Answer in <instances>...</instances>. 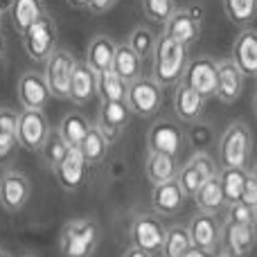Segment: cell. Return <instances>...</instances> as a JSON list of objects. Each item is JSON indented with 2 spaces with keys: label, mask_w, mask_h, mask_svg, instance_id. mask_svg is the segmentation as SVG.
I'll return each instance as SVG.
<instances>
[{
  "label": "cell",
  "mask_w": 257,
  "mask_h": 257,
  "mask_svg": "<svg viewBox=\"0 0 257 257\" xmlns=\"http://www.w3.org/2000/svg\"><path fill=\"white\" fill-rule=\"evenodd\" d=\"M190 66V50L183 43L174 41L172 36L158 34L154 50V81L160 88L178 86L185 77V70Z\"/></svg>",
  "instance_id": "6da1fadb"
},
{
  "label": "cell",
  "mask_w": 257,
  "mask_h": 257,
  "mask_svg": "<svg viewBox=\"0 0 257 257\" xmlns=\"http://www.w3.org/2000/svg\"><path fill=\"white\" fill-rule=\"evenodd\" d=\"M99 241H102L99 223L90 217H81L63 226L59 248H61V257H93Z\"/></svg>",
  "instance_id": "7a4b0ae2"
},
{
  "label": "cell",
  "mask_w": 257,
  "mask_h": 257,
  "mask_svg": "<svg viewBox=\"0 0 257 257\" xmlns=\"http://www.w3.org/2000/svg\"><path fill=\"white\" fill-rule=\"evenodd\" d=\"M253 149V133L246 122H232L219 140V160L223 167H246Z\"/></svg>",
  "instance_id": "3957f363"
},
{
  "label": "cell",
  "mask_w": 257,
  "mask_h": 257,
  "mask_svg": "<svg viewBox=\"0 0 257 257\" xmlns=\"http://www.w3.org/2000/svg\"><path fill=\"white\" fill-rule=\"evenodd\" d=\"M77 68V59L72 57V52L63 48H57L45 61V81L50 86V93L59 99H68L70 95V84L72 75Z\"/></svg>",
  "instance_id": "277c9868"
},
{
  "label": "cell",
  "mask_w": 257,
  "mask_h": 257,
  "mask_svg": "<svg viewBox=\"0 0 257 257\" xmlns=\"http://www.w3.org/2000/svg\"><path fill=\"white\" fill-rule=\"evenodd\" d=\"M23 45L34 61H48V57L57 50V23L48 12L23 34Z\"/></svg>",
  "instance_id": "5b68a950"
},
{
  "label": "cell",
  "mask_w": 257,
  "mask_h": 257,
  "mask_svg": "<svg viewBox=\"0 0 257 257\" xmlns=\"http://www.w3.org/2000/svg\"><path fill=\"white\" fill-rule=\"evenodd\" d=\"M167 226L156 214H138L131 221V244L149 255H158L165 246Z\"/></svg>",
  "instance_id": "8992f818"
},
{
  "label": "cell",
  "mask_w": 257,
  "mask_h": 257,
  "mask_svg": "<svg viewBox=\"0 0 257 257\" xmlns=\"http://www.w3.org/2000/svg\"><path fill=\"white\" fill-rule=\"evenodd\" d=\"M185 145V131L174 120H156L147 131L149 154H165L176 158Z\"/></svg>",
  "instance_id": "52a82bcc"
},
{
  "label": "cell",
  "mask_w": 257,
  "mask_h": 257,
  "mask_svg": "<svg viewBox=\"0 0 257 257\" xmlns=\"http://www.w3.org/2000/svg\"><path fill=\"white\" fill-rule=\"evenodd\" d=\"M126 104L133 115L140 117H154L163 106V88L154 79L140 77L133 84H128Z\"/></svg>",
  "instance_id": "ba28073f"
},
{
  "label": "cell",
  "mask_w": 257,
  "mask_h": 257,
  "mask_svg": "<svg viewBox=\"0 0 257 257\" xmlns=\"http://www.w3.org/2000/svg\"><path fill=\"white\" fill-rule=\"evenodd\" d=\"M32 196V183L23 172L9 169L0 176V205L7 212H21Z\"/></svg>",
  "instance_id": "9c48e42d"
},
{
  "label": "cell",
  "mask_w": 257,
  "mask_h": 257,
  "mask_svg": "<svg viewBox=\"0 0 257 257\" xmlns=\"http://www.w3.org/2000/svg\"><path fill=\"white\" fill-rule=\"evenodd\" d=\"M201 23H203V9L199 7L176 9V14L165 25V34L172 36L178 43H183L185 48H190L201 36Z\"/></svg>",
  "instance_id": "30bf717a"
},
{
  "label": "cell",
  "mask_w": 257,
  "mask_h": 257,
  "mask_svg": "<svg viewBox=\"0 0 257 257\" xmlns=\"http://www.w3.org/2000/svg\"><path fill=\"white\" fill-rule=\"evenodd\" d=\"M50 136V124L43 111H25L18 113V145L27 151H41Z\"/></svg>",
  "instance_id": "8fae6325"
},
{
  "label": "cell",
  "mask_w": 257,
  "mask_h": 257,
  "mask_svg": "<svg viewBox=\"0 0 257 257\" xmlns=\"http://www.w3.org/2000/svg\"><path fill=\"white\" fill-rule=\"evenodd\" d=\"M192 235V244L201 250L208 253H217V248L221 246L223 239V228L221 221L217 219V214H208V212H199L190 219L187 223Z\"/></svg>",
  "instance_id": "7c38bea8"
},
{
  "label": "cell",
  "mask_w": 257,
  "mask_h": 257,
  "mask_svg": "<svg viewBox=\"0 0 257 257\" xmlns=\"http://www.w3.org/2000/svg\"><path fill=\"white\" fill-rule=\"evenodd\" d=\"M185 84H190L196 93H201L205 99L217 95V86H219V66L214 59L210 57H199L192 59L190 66L185 70Z\"/></svg>",
  "instance_id": "4fadbf2b"
},
{
  "label": "cell",
  "mask_w": 257,
  "mask_h": 257,
  "mask_svg": "<svg viewBox=\"0 0 257 257\" xmlns=\"http://www.w3.org/2000/svg\"><path fill=\"white\" fill-rule=\"evenodd\" d=\"M50 97H52V93H50V86L43 75L25 72L18 79V102L25 111H43Z\"/></svg>",
  "instance_id": "5bb4252c"
},
{
  "label": "cell",
  "mask_w": 257,
  "mask_h": 257,
  "mask_svg": "<svg viewBox=\"0 0 257 257\" xmlns=\"http://www.w3.org/2000/svg\"><path fill=\"white\" fill-rule=\"evenodd\" d=\"M131 115L133 113H131V108H128L126 102H102L99 113H97L99 120L95 126L106 136L108 142H113V140H117L120 133L128 126Z\"/></svg>",
  "instance_id": "9a60e30c"
},
{
  "label": "cell",
  "mask_w": 257,
  "mask_h": 257,
  "mask_svg": "<svg viewBox=\"0 0 257 257\" xmlns=\"http://www.w3.org/2000/svg\"><path fill=\"white\" fill-rule=\"evenodd\" d=\"M86 158L81 154V149H68L66 158L59 163V167L54 169L57 183L66 192H79L86 183Z\"/></svg>",
  "instance_id": "2e32d148"
},
{
  "label": "cell",
  "mask_w": 257,
  "mask_h": 257,
  "mask_svg": "<svg viewBox=\"0 0 257 257\" xmlns=\"http://www.w3.org/2000/svg\"><path fill=\"white\" fill-rule=\"evenodd\" d=\"M97 95H99V90H97V72H95L86 61H77L68 99H70L72 104H77V106H86V104H90Z\"/></svg>",
  "instance_id": "e0dca14e"
},
{
  "label": "cell",
  "mask_w": 257,
  "mask_h": 257,
  "mask_svg": "<svg viewBox=\"0 0 257 257\" xmlns=\"http://www.w3.org/2000/svg\"><path fill=\"white\" fill-rule=\"evenodd\" d=\"M232 61L235 66L244 72V77H255L257 75V30H244L232 43Z\"/></svg>",
  "instance_id": "ac0fdd59"
},
{
  "label": "cell",
  "mask_w": 257,
  "mask_h": 257,
  "mask_svg": "<svg viewBox=\"0 0 257 257\" xmlns=\"http://www.w3.org/2000/svg\"><path fill=\"white\" fill-rule=\"evenodd\" d=\"M217 66H219V86L214 97L223 104L237 102L241 90H244V72L235 66L232 59H221V61H217Z\"/></svg>",
  "instance_id": "d6986e66"
},
{
  "label": "cell",
  "mask_w": 257,
  "mask_h": 257,
  "mask_svg": "<svg viewBox=\"0 0 257 257\" xmlns=\"http://www.w3.org/2000/svg\"><path fill=\"white\" fill-rule=\"evenodd\" d=\"M205 108V97L201 93H196L190 84L181 81L174 90V113L178 120L183 122H199V117L203 115Z\"/></svg>",
  "instance_id": "ffe728a7"
},
{
  "label": "cell",
  "mask_w": 257,
  "mask_h": 257,
  "mask_svg": "<svg viewBox=\"0 0 257 257\" xmlns=\"http://www.w3.org/2000/svg\"><path fill=\"white\" fill-rule=\"evenodd\" d=\"M185 192H183L181 183L178 181H169L163 185H154L151 192V205L158 214H176L183 210L185 205Z\"/></svg>",
  "instance_id": "44dd1931"
},
{
  "label": "cell",
  "mask_w": 257,
  "mask_h": 257,
  "mask_svg": "<svg viewBox=\"0 0 257 257\" xmlns=\"http://www.w3.org/2000/svg\"><path fill=\"white\" fill-rule=\"evenodd\" d=\"M115 52H117V43L106 34H97L95 39H90L88 48H86V63L93 68L95 72H104L111 70L113 61H115Z\"/></svg>",
  "instance_id": "7402d4cb"
},
{
  "label": "cell",
  "mask_w": 257,
  "mask_h": 257,
  "mask_svg": "<svg viewBox=\"0 0 257 257\" xmlns=\"http://www.w3.org/2000/svg\"><path fill=\"white\" fill-rule=\"evenodd\" d=\"M228 257H248L255 246V226H226L223 232Z\"/></svg>",
  "instance_id": "603a6c76"
},
{
  "label": "cell",
  "mask_w": 257,
  "mask_h": 257,
  "mask_svg": "<svg viewBox=\"0 0 257 257\" xmlns=\"http://www.w3.org/2000/svg\"><path fill=\"white\" fill-rule=\"evenodd\" d=\"M43 14H45L43 0H14L9 16H12L14 30L23 36L41 16H43Z\"/></svg>",
  "instance_id": "cb8c5ba5"
},
{
  "label": "cell",
  "mask_w": 257,
  "mask_h": 257,
  "mask_svg": "<svg viewBox=\"0 0 257 257\" xmlns=\"http://www.w3.org/2000/svg\"><path fill=\"white\" fill-rule=\"evenodd\" d=\"M145 172L151 185H163V183L176 181V176H178L176 158L165 156V154H149V158L145 163Z\"/></svg>",
  "instance_id": "d4e9b609"
},
{
  "label": "cell",
  "mask_w": 257,
  "mask_h": 257,
  "mask_svg": "<svg viewBox=\"0 0 257 257\" xmlns=\"http://www.w3.org/2000/svg\"><path fill=\"white\" fill-rule=\"evenodd\" d=\"M90 128H93V124L81 113H68V115H63L61 124H59V133H61V138L66 140V145L70 149H81Z\"/></svg>",
  "instance_id": "484cf974"
},
{
  "label": "cell",
  "mask_w": 257,
  "mask_h": 257,
  "mask_svg": "<svg viewBox=\"0 0 257 257\" xmlns=\"http://www.w3.org/2000/svg\"><path fill=\"white\" fill-rule=\"evenodd\" d=\"M248 169L246 167H223V172L219 174V183H221L226 203H241V194H244L246 181H248Z\"/></svg>",
  "instance_id": "4316f807"
},
{
  "label": "cell",
  "mask_w": 257,
  "mask_h": 257,
  "mask_svg": "<svg viewBox=\"0 0 257 257\" xmlns=\"http://www.w3.org/2000/svg\"><path fill=\"white\" fill-rule=\"evenodd\" d=\"M194 201L201 208V212H208V214H217V212H221L223 208H228L226 196H223V190H221V183H219V176L205 181V185L196 192Z\"/></svg>",
  "instance_id": "83f0119b"
},
{
  "label": "cell",
  "mask_w": 257,
  "mask_h": 257,
  "mask_svg": "<svg viewBox=\"0 0 257 257\" xmlns=\"http://www.w3.org/2000/svg\"><path fill=\"white\" fill-rule=\"evenodd\" d=\"M97 90L102 102H126L128 84L111 68L97 75Z\"/></svg>",
  "instance_id": "f1b7e54d"
},
{
  "label": "cell",
  "mask_w": 257,
  "mask_h": 257,
  "mask_svg": "<svg viewBox=\"0 0 257 257\" xmlns=\"http://www.w3.org/2000/svg\"><path fill=\"white\" fill-rule=\"evenodd\" d=\"M140 63L142 59L128 48V43H120L115 52V61H113V70L126 81L133 84L136 79H140Z\"/></svg>",
  "instance_id": "f546056e"
},
{
  "label": "cell",
  "mask_w": 257,
  "mask_h": 257,
  "mask_svg": "<svg viewBox=\"0 0 257 257\" xmlns=\"http://www.w3.org/2000/svg\"><path fill=\"white\" fill-rule=\"evenodd\" d=\"M18 145V113L0 108V160H5Z\"/></svg>",
  "instance_id": "4dcf8cb0"
},
{
  "label": "cell",
  "mask_w": 257,
  "mask_h": 257,
  "mask_svg": "<svg viewBox=\"0 0 257 257\" xmlns=\"http://www.w3.org/2000/svg\"><path fill=\"white\" fill-rule=\"evenodd\" d=\"M192 246L194 244H192L190 228L176 223V226L167 228V237H165V246H163V250H160V255L163 257H183Z\"/></svg>",
  "instance_id": "1f68e13d"
},
{
  "label": "cell",
  "mask_w": 257,
  "mask_h": 257,
  "mask_svg": "<svg viewBox=\"0 0 257 257\" xmlns=\"http://www.w3.org/2000/svg\"><path fill=\"white\" fill-rule=\"evenodd\" d=\"M106 151H108V140L97 126H93L86 136L84 145H81V154H84L86 163L88 165H99L104 163L106 158Z\"/></svg>",
  "instance_id": "d6a6232c"
},
{
  "label": "cell",
  "mask_w": 257,
  "mask_h": 257,
  "mask_svg": "<svg viewBox=\"0 0 257 257\" xmlns=\"http://www.w3.org/2000/svg\"><path fill=\"white\" fill-rule=\"evenodd\" d=\"M223 9L230 23L248 27L257 16V0H223Z\"/></svg>",
  "instance_id": "836d02e7"
},
{
  "label": "cell",
  "mask_w": 257,
  "mask_h": 257,
  "mask_svg": "<svg viewBox=\"0 0 257 257\" xmlns=\"http://www.w3.org/2000/svg\"><path fill=\"white\" fill-rule=\"evenodd\" d=\"M176 181L181 183V187H183V192H185V196H192V199H194L196 192H199L201 187L205 185V181H210V178L205 176V172L199 167V165H194L192 160H187V163L183 165L181 169H178Z\"/></svg>",
  "instance_id": "e575fe53"
},
{
  "label": "cell",
  "mask_w": 257,
  "mask_h": 257,
  "mask_svg": "<svg viewBox=\"0 0 257 257\" xmlns=\"http://www.w3.org/2000/svg\"><path fill=\"white\" fill-rule=\"evenodd\" d=\"M156 41H158V36H156L154 30H149V27H145V25H138L136 30L128 34L126 43H128V48L138 54V57L145 59V57H149V54H154Z\"/></svg>",
  "instance_id": "d590c367"
},
{
  "label": "cell",
  "mask_w": 257,
  "mask_h": 257,
  "mask_svg": "<svg viewBox=\"0 0 257 257\" xmlns=\"http://www.w3.org/2000/svg\"><path fill=\"white\" fill-rule=\"evenodd\" d=\"M68 149L70 147L66 145V140L61 138V133L59 131H50V136H48V140H45V145H43V160H45V165H48L50 169H57L59 167V163H61L63 158H66V154H68Z\"/></svg>",
  "instance_id": "8d00e7d4"
},
{
  "label": "cell",
  "mask_w": 257,
  "mask_h": 257,
  "mask_svg": "<svg viewBox=\"0 0 257 257\" xmlns=\"http://www.w3.org/2000/svg\"><path fill=\"white\" fill-rule=\"evenodd\" d=\"M142 12L149 21L167 25V21L176 14V3L174 0H142Z\"/></svg>",
  "instance_id": "74e56055"
},
{
  "label": "cell",
  "mask_w": 257,
  "mask_h": 257,
  "mask_svg": "<svg viewBox=\"0 0 257 257\" xmlns=\"http://www.w3.org/2000/svg\"><path fill=\"white\" fill-rule=\"evenodd\" d=\"M226 226H257L255 223V210H250L248 205H244V203L228 205Z\"/></svg>",
  "instance_id": "f35d334b"
},
{
  "label": "cell",
  "mask_w": 257,
  "mask_h": 257,
  "mask_svg": "<svg viewBox=\"0 0 257 257\" xmlns=\"http://www.w3.org/2000/svg\"><path fill=\"white\" fill-rule=\"evenodd\" d=\"M212 140V128L205 126V124H192V131H190V142H192V149L196 151H205L208 142Z\"/></svg>",
  "instance_id": "ab89813d"
},
{
  "label": "cell",
  "mask_w": 257,
  "mask_h": 257,
  "mask_svg": "<svg viewBox=\"0 0 257 257\" xmlns=\"http://www.w3.org/2000/svg\"><path fill=\"white\" fill-rule=\"evenodd\" d=\"M192 163L194 165H199L201 169L205 172V176L208 178H214V176H219V169H217V163L212 160V156L208 154V151H196L194 156H192Z\"/></svg>",
  "instance_id": "60d3db41"
},
{
  "label": "cell",
  "mask_w": 257,
  "mask_h": 257,
  "mask_svg": "<svg viewBox=\"0 0 257 257\" xmlns=\"http://www.w3.org/2000/svg\"><path fill=\"white\" fill-rule=\"evenodd\" d=\"M241 203L248 205L250 210L257 208V181H255L253 174H248V181H246L244 194H241Z\"/></svg>",
  "instance_id": "b9f144b4"
},
{
  "label": "cell",
  "mask_w": 257,
  "mask_h": 257,
  "mask_svg": "<svg viewBox=\"0 0 257 257\" xmlns=\"http://www.w3.org/2000/svg\"><path fill=\"white\" fill-rule=\"evenodd\" d=\"M117 5V0H90V12L93 14H106Z\"/></svg>",
  "instance_id": "7bdbcfd3"
},
{
  "label": "cell",
  "mask_w": 257,
  "mask_h": 257,
  "mask_svg": "<svg viewBox=\"0 0 257 257\" xmlns=\"http://www.w3.org/2000/svg\"><path fill=\"white\" fill-rule=\"evenodd\" d=\"M183 257H217L214 253H208V250H201V248H196V246H192L190 250H187Z\"/></svg>",
  "instance_id": "ee69618b"
},
{
  "label": "cell",
  "mask_w": 257,
  "mask_h": 257,
  "mask_svg": "<svg viewBox=\"0 0 257 257\" xmlns=\"http://www.w3.org/2000/svg\"><path fill=\"white\" fill-rule=\"evenodd\" d=\"M66 3L75 9H88L90 7V0H66Z\"/></svg>",
  "instance_id": "f6af8a7d"
},
{
  "label": "cell",
  "mask_w": 257,
  "mask_h": 257,
  "mask_svg": "<svg viewBox=\"0 0 257 257\" xmlns=\"http://www.w3.org/2000/svg\"><path fill=\"white\" fill-rule=\"evenodd\" d=\"M124 257H151V255L145 253V250H140V248H136V246H131V248L124 253Z\"/></svg>",
  "instance_id": "bcb514c9"
},
{
  "label": "cell",
  "mask_w": 257,
  "mask_h": 257,
  "mask_svg": "<svg viewBox=\"0 0 257 257\" xmlns=\"http://www.w3.org/2000/svg\"><path fill=\"white\" fill-rule=\"evenodd\" d=\"M14 0H0V14H9L12 12Z\"/></svg>",
  "instance_id": "7dc6e473"
},
{
  "label": "cell",
  "mask_w": 257,
  "mask_h": 257,
  "mask_svg": "<svg viewBox=\"0 0 257 257\" xmlns=\"http://www.w3.org/2000/svg\"><path fill=\"white\" fill-rule=\"evenodd\" d=\"M5 59V39H3V34H0V61Z\"/></svg>",
  "instance_id": "c3c4849f"
},
{
  "label": "cell",
  "mask_w": 257,
  "mask_h": 257,
  "mask_svg": "<svg viewBox=\"0 0 257 257\" xmlns=\"http://www.w3.org/2000/svg\"><path fill=\"white\" fill-rule=\"evenodd\" d=\"M0 257H12V255H9V253H7V250H5V248H3V246H0Z\"/></svg>",
  "instance_id": "681fc988"
},
{
  "label": "cell",
  "mask_w": 257,
  "mask_h": 257,
  "mask_svg": "<svg viewBox=\"0 0 257 257\" xmlns=\"http://www.w3.org/2000/svg\"><path fill=\"white\" fill-rule=\"evenodd\" d=\"M253 111H255V117H257V95H255V99H253Z\"/></svg>",
  "instance_id": "f907efd6"
},
{
  "label": "cell",
  "mask_w": 257,
  "mask_h": 257,
  "mask_svg": "<svg viewBox=\"0 0 257 257\" xmlns=\"http://www.w3.org/2000/svg\"><path fill=\"white\" fill-rule=\"evenodd\" d=\"M250 174H253V176H255V181H257V163H255V167L250 169Z\"/></svg>",
  "instance_id": "816d5d0a"
},
{
  "label": "cell",
  "mask_w": 257,
  "mask_h": 257,
  "mask_svg": "<svg viewBox=\"0 0 257 257\" xmlns=\"http://www.w3.org/2000/svg\"><path fill=\"white\" fill-rule=\"evenodd\" d=\"M0 27H3V14H0Z\"/></svg>",
  "instance_id": "f5cc1de1"
},
{
  "label": "cell",
  "mask_w": 257,
  "mask_h": 257,
  "mask_svg": "<svg viewBox=\"0 0 257 257\" xmlns=\"http://www.w3.org/2000/svg\"><path fill=\"white\" fill-rule=\"evenodd\" d=\"M255 223H257V208H255Z\"/></svg>",
  "instance_id": "db71d44e"
},
{
  "label": "cell",
  "mask_w": 257,
  "mask_h": 257,
  "mask_svg": "<svg viewBox=\"0 0 257 257\" xmlns=\"http://www.w3.org/2000/svg\"><path fill=\"white\" fill-rule=\"evenodd\" d=\"M255 79H257V75H255Z\"/></svg>",
  "instance_id": "11a10c76"
},
{
  "label": "cell",
  "mask_w": 257,
  "mask_h": 257,
  "mask_svg": "<svg viewBox=\"0 0 257 257\" xmlns=\"http://www.w3.org/2000/svg\"><path fill=\"white\" fill-rule=\"evenodd\" d=\"M25 257H30V255H25Z\"/></svg>",
  "instance_id": "9f6ffc18"
}]
</instances>
